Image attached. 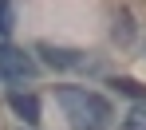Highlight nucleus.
Segmentation results:
<instances>
[{"label": "nucleus", "mask_w": 146, "mask_h": 130, "mask_svg": "<svg viewBox=\"0 0 146 130\" xmlns=\"http://www.w3.org/2000/svg\"><path fill=\"white\" fill-rule=\"evenodd\" d=\"M55 99L63 106V114L71 118V126H79V130L111 126V103L103 95H95V91H87V87H59Z\"/></svg>", "instance_id": "1"}, {"label": "nucleus", "mask_w": 146, "mask_h": 130, "mask_svg": "<svg viewBox=\"0 0 146 130\" xmlns=\"http://www.w3.org/2000/svg\"><path fill=\"white\" fill-rule=\"evenodd\" d=\"M36 59L20 48H12V44H0V75L8 79V83H20V79H36Z\"/></svg>", "instance_id": "2"}, {"label": "nucleus", "mask_w": 146, "mask_h": 130, "mask_svg": "<svg viewBox=\"0 0 146 130\" xmlns=\"http://www.w3.org/2000/svg\"><path fill=\"white\" fill-rule=\"evenodd\" d=\"M8 106L16 110V118H24L28 126L40 122V99H36V95H28V91H16V87H12V91H8Z\"/></svg>", "instance_id": "3"}, {"label": "nucleus", "mask_w": 146, "mask_h": 130, "mask_svg": "<svg viewBox=\"0 0 146 130\" xmlns=\"http://www.w3.org/2000/svg\"><path fill=\"white\" fill-rule=\"evenodd\" d=\"M40 55L48 59L51 67H79L83 59H79V51H67V48H51V44H40Z\"/></svg>", "instance_id": "4"}, {"label": "nucleus", "mask_w": 146, "mask_h": 130, "mask_svg": "<svg viewBox=\"0 0 146 130\" xmlns=\"http://www.w3.org/2000/svg\"><path fill=\"white\" fill-rule=\"evenodd\" d=\"M122 130H146V99H138V103L126 110V118H122Z\"/></svg>", "instance_id": "5"}, {"label": "nucleus", "mask_w": 146, "mask_h": 130, "mask_svg": "<svg viewBox=\"0 0 146 130\" xmlns=\"http://www.w3.org/2000/svg\"><path fill=\"white\" fill-rule=\"evenodd\" d=\"M12 24H16V12H12V4H8V0H0V36H8Z\"/></svg>", "instance_id": "6"}, {"label": "nucleus", "mask_w": 146, "mask_h": 130, "mask_svg": "<svg viewBox=\"0 0 146 130\" xmlns=\"http://www.w3.org/2000/svg\"><path fill=\"white\" fill-rule=\"evenodd\" d=\"M111 87H115V91H122V95H134V99H142V83H134V79H115Z\"/></svg>", "instance_id": "7"}]
</instances>
